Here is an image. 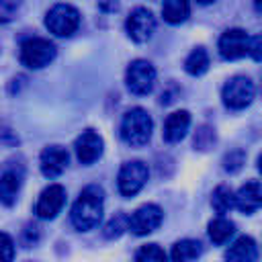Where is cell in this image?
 Listing matches in <instances>:
<instances>
[{
  "mask_svg": "<svg viewBox=\"0 0 262 262\" xmlns=\"http://www.w3.org/2000/svg\"><path fill=\"white\" fill-rule=\"evenodd\" d=\"M102 207H104L102 188L96 186V184L86 186L80 192V196L74 203V207H72V213H70L72 225L76 229H80V231H88V229L96 227L100 217H102Z\"/></svg>",
  "mask_w": 262,
  "mask_h": 262,
  "instance_id": "1",
  "label": "cell"
},
{
  "mask_svg": "<svg viewBox=\"0 0 262 262\" xmlns=\"http://www.w3.org/2000/svg\"><path fill=\"white\" fill-rule=\"evenodd\" d=\"M151 129H154V123H151V117L147 115V111L135 106V108H129L123 115L121 137L127 145H131V147L145 145L151 137Z\"/></svg>",
  "mask_w": 262,
  "mask_h": 262,
  "instance_id": "2",
  "label": "cell"
},
{
  "mask_svg": "<svg viewBox=\"0 0 262 262\" xmlns=\"http://www.w3.org/2000/svg\"><path fill=\"white\" fill-rule=\"evenodd\" d=\"M45 27L57 37H70L80 27V12L70 4H53L45 14Z\"/></svg>",
  "mask_w": 262,
  "mask_h": 262,
  "instance_id": "3",
  "label": "cell"
},
{
  "mask_svg": "<svg viewBox=\"0 0 262 262\" xmlns=\"http://www.w3.org/2000/svg\"><path fill=\"white\" fill-rule=\"evenodd\" d=\"M55 57V45L43 37H31L20 43V61L31 70L45 68Z\"/></svg>",
  "mask_w": 262,
  "mask_h": 262,
  "instance_id": "4",
  "label": "cell"
},
{
  "mask_svg": "<svg viewBox=\"0 0 262 262\" xmlns=\"http://www.w3.org/2000/svg\"><path fill=\"white\" fill-rule=\"evenodd\" d=\"M125 82H127V88L133 94H137V96L149 94L154 90V84H156V70H154V66L149 61L135 59L127 68Z\"/></svg>",
  "mask_w": 262,
  "mask_h": 262,
  "instance_id": "5",
  "label": "cell"
},
{
  "mask_svg": "<svg viewBox=\"0 0 262 262\" xmlns=\"http://www.w3.org/2000/svg\"><path fill=\"white\" fill-rule=\"evenodd\" d=\"M147 176H149V170L143 162L139 160H133V162H127L121 166L119 170V176H117V184H119V192L123 196H133L137 194L143 184L147 182Z\"/></svg>",
  "mask_w": 262,
  "mask_h": 262,
  "instance_id": "6",
  "label": "cell"
},
{
  "mask_svg": "<svg viewBox=\"0 0 262 262\" xmlns=\"http://www.w3.org/2000/svg\"><path fill=\"white\" fill-rule=\"evenodd\" d=\"M221 96H223V102L227 108H233V111L246 108L254 98V84L246 76H233L223 86Z\"/></svg>",
  "mask_w": 262,
  "mask_h": 262,
  "instance_id": "7",
  "label": "cell"
},
{
  "mask_svg": "<svg viewBox=\"0 0 262 262\" xmlns=\"http://www.w3.org/2000/svg\"><path fill=\"white\" fill-rule=\"evenodd\" d=\"M154 29H156V18H154V14H151L147 8H143V6L133 8L131 14H129L127 20H125V31H127L129 39L135 41V43L147 41V39L151 37Z\"/></svg>",
  "mask_w": 262,
  "mask_h": 262,
  "instance_id": "8",
  "label": "cell"
},
{
  "mask_svg": "<svg viewBox=\"0 0 262 262\" xmlns=\"http://www.w3.org/2000/svg\"><path fill=\"white\" fill-rule=\"evenodd\" d=\"M250 35L244 29H227L219 39V53L223 59H239L250 53Z\"/></svg>",
  "mask_w": 262,
  "mask_h": 262,
  "instance_id": "9",
  "label": "cell"
},
{
  "mask_svg": "<svg viewBox=\"0 0 262 262\" xmlns=\"http://www.w3.org/2000/svg\"><path fill=\"white\" fill-rule=\"evenodd\" d=\"M162 219H164L162 209L154 203H147V205H141L137 211H133V215L129 217V229L135 235H145V233H151L156 227H160Z\"/></svg>",
  "mask_w": 262,
  "mask_h": 262,
  "instance_id": "10",
  "label": "cell"
},
{
  "mask_svg": "<svg viewBox=\"0 0 262 262\" xmlns=\"http://www.w3.org/2000/svg\"><path fill=\"white\" fill-rule=\"evenodd\" d=\"M63 203H66V188L61 184H49L39 194V201L35 205V213L41 219H53L61 211Z\"/></svg>",
  "mask_w": 262,
  "mask_h": 262,
  "instance_id": "11",
  "label": "cell"
},
{
  "mask_svg": "<svg viewBox=\"0 0 262 262\" xmlns=\"http://www.w3.org/2000/svg\"><path fill=\"white\" fill-rule=\"evenodd\" d=\"M68 162H70V154H68V149L61 147V145H49V147H45V149L41 151V160H39L41 172H43V176H47V178L59 176V174L66 170Z\"/></svg>",
  "mask_w": 262,
  "mask_h": 262,
  "instance_id": "12",
  "label": "cell"
},
{
  "mask_svg": "<svg viewBox=\"0 0 262 262\" xmlns=\"http://www.w3.org/2000/svg\"><path fill=\"white\" fill-rule=\"evenodd\" d=\"M74 147H76V156H78L80 164L88 166V164H92V162H96L100 158V154H102V137L98 133H94L92 129L82 131V135H78Z\"/></svg>",
  "mask_w": 262,
  "mask_h": 262,
  "instance_id": "13",
  "label": "cell"
},
{
  "mask_svg": "<svg viewBox=\"0 0 262 262\" xmlns=\"http://www.w3.org/2000/svg\"><path fill=\"white\" fill-rule=\"evenodd\" d=\"M23 178H25V174H23L20 166H6L2 170V174H0V201L6 207H10L16 201Z\"/></svg>",
  "mask_w": 262,
  "mask_h": 262,
  "instance_id": "14",
  "label": "cell"
},
{
  "mask_svg": "<svg viewBox=\"0 0 262 262\" xmlns=\"http://www.w3.org/2000/svg\"><path fill=\"white\" fill-rule=\"evenodd\" d=\"M235 207L242 213H254L262 207V184L256 180L246 182L237 192H235Z\"/></svg>",
  "mask_w": 262,
  "mask_h": 262,
  "instance_id": "15",
  "label": "cell"
},
{
  "mask_svg": "<svg viewBox=\"0 0 262 262\" xmlns=\"http://www.w3.org/2000/svg\"><path fill=\"white\" fill-rule=\"evenodd\" d=\"M258 246L250 235L237 237L225 252V262H256Z\"/></svg>",
  "mask_w": 262,
  "mask_h": 262,
  "instance_id": "16",
  "label": "cell"
},
{
  "mask_svg": "<svg viewBox=\"0 0 262 262\" xmlns=\"http://www.w3.org/2000/svg\"><path fill=\"white\" fill-rule=\"evenodd\" d=\"M188 127H190L188 111H174L172 115H168V119L164 123V139L168 143H176L186 135Z\"/></svg>",
  "mask_w": 262,
  "mask_h": 262,
  "instance_id": "17",
  "label": "cell"
},
{
  "mask_svg": "<svg viewBox=\"0 0 262 262\" xmlns=\"http://www.w3.org/2000/svg\"><path fill=\"white\" fill-rule=\"evenodd\" d=\"M203 248H201V242L196 239H180L172 246V252H170V258L172 262H194L199 256H201Z\"/></svg>",
  "mask_w": 262,
  "mask_h": 262,
  "instance_id": "18",
  "label": "cell"
},
{
  "mask_svg": "<svg viewBox=\"0 0 262 262\" xmlns=\"http://www.w3.org/2000/svg\"><path fill=\"white\" fill-rule=\"evenodd\" d=\"M190 14V2L188 0H164L162 2V16L170 25H178L186 20Z\"/></svg>",
  "mask_w": 262,
  "mask_h": 262,
  "instance_id": "19",
  "label": "cell"
},
{
  "mask_svg": "<svg viewBox=\"0 0 262 262\" xmlns=\"http://www.w3.org/2000/svg\"><path fill=\"white\" fill-rule=\"evenodd\" d=\"M233 231H235V223L229 221V219H225V217H217V219H213L209 223V237L217 246L225 244L233 235Z\"/></svg>",
  "mask_w": 262,
  "mask_h": 262,
  "instance_id": "20",
  "label": "cell"
},
{
  "mask_svg": "<svg viewBox=\"0 0 262 262\" xmlns=\"http://www.w3.org/2000/svg\"><path fill=\"white\" fill-rule=\"evenodd\" d=\"M211 205H213L215 213H219V215H225V213H227L231 207H235V194H233V190H231L229 186H225V184L217 186V188L213 190V196H211Z\"/></svg>",
  "mask_w": 262,
  "mask_h": 262,
  "instance_id": "21",
  "label": "cell"
},
{
  "mask_svg": "<svg viewBox=\"0 0 262 262\" xmlns=\"http://www.w3.org/2000/svg\"><path fill=\"white\" fill-rule=\"evenodd\" d=\"M209 68V53L203 49V47H196L188 53L186 61H184V70L190 74V76H201L205 74Z\"/></svg>",
  "mask_w": 262,
  "mask_h": 262,
  "instance_id": "22",
  "label": "cell"
},
{
  "mask_svg": "<svg viewBox=\"0 0 262 262\" xmlns=\"http://www.w3.org/2000/svg\"><path fill=\"white\" fill-rule=\"evenodd\" d=\"M135 262H168V258L158 244H145L135 252Z\"/></svg>",
  "mask_w": 262,
  "mask_h": 262,
  "instance_id": "23",
  "label": "cell"
},
{
  "mask_svg": "<svg viewBox=\"0 0 262 262\" xmlns=\"http://www.w3.org/2000/svg\"><path fill=\"white\" fill-rule=\"evenodd\" d=\"M125 229H129V217L123 215V213H119V215H115V217L104 225V231H102V233H104L106 239H115V237L123 235Z\"/></svg>",
  "mask_w": 262,
  "mask_h": 262,
  "instance_id": "24",
  "label": "cell"
},
{
  "mask_svg": "<svg viewBox=\"0 0 262 262\" xmlns=\"http://www.w3.org/2000/svg\"><path fill=\"white\" fill-rule=\"evenodd\" d=\"M244 162H246V154H244L242 149H233V151L225 154V158H223V168H225L227 172H237V170L244 166Z\"/></svg>",
  "mask_w": 262,
  "mask_h": 262,
  "instance_id": "25",
  "label": "cell"
},
{
  "mask_svg": "<svg viewBox=\"0 0 262 262\" xmlns=\"http://www.w3.org/2000/svg\"><path fill=\"white\" fill-rule=\"evenodd\" d=\"M0 239H2V262H12V256H14V244H12V237L6 233V231H2V235H0Z\"/></svg>",
  "mask_w": 262,
  "mask_h": 262,
  "instance_id": "26",
  "label": "cell"
},
{
  "mask_svg": "<svg viewBox=\"0 0 262 262\" xmlns=\"http://www.w3.org/2000/svg\"><path fill=\"white\" fill-rule=\"evenodd\" d=\"M23 0H0V10H2V20L10 18V12L20 6Z\"/></svg>",
  "mask_w": 262,
  "mask_h": 262,
  "instance_id": "27",
  "label": "cell"
},
{
  "mask_svg": "<svg viewBox=\"0 0 262 262\" xmlns=\"http://www.w3.org/2000/svg\"><path fill=\"white\" fill-rule=\"evenodd\" d=\"M250 55L256 61H262V37H252L250 39Z\"/></svg>",
  "mask_w": 262,
  "mask_h": 262,
  "instance_id": "28",
  "label": "cell"
},
{
  "mask_svg": "<svg viewBox=\"0 0 262 262\" xmlns=\"http://www.w3.org/2000/svg\"><path fill=\"white\" fill-rule=\"evenodd\" d=\"M100 8L102 10H117L119 4H117V0H100Z\"/></svg>",
  "mask_w": 262,
  "mask_h": 262,
  "instance_id": "29",
  "label": "cell"
},
{
  "mask_svg": "<svg viewBox=\"0 0 262 262\" xmlns=\"http://www.w3.org/2000/svg\"><path fill=\"white\" fill-rule=\"evenodd\" d=\"M254 8H256V12L262 14V0H254Z\"/></svg>",
  "mask_w": 262,
  "mask_h": 262,
  "instance_id": "30",
  "label": "cell"
},
{
  "mask_svg": "<svg viewBox=\"0 0 262 262\" xmlns=\"http://www.w3.org/2000/svg\"><path fill=\"white\" fill-rule=\"evenodd\" d=\"M258 170H260V174H262V154H260V158H258Z\"/></svg>",
  "mask_w": 262,
  "mask_h": 262,
  "instance_id": "31",
  "label": "cell"
},
{
  "mask_svg": "<svg viewBox=\"0 0 262 262\" xmlns=\"http://www.w3.org/2000/svg\"><path fill=\"white\" fill-rule=\"evenodd\" d=\"M199 4H211V2H215V0H196Z\"/></svg>",
  "mask_w": 262,
  "mask_h": 262,
  "instance_id": "32",
  "label": "cell"
}]
</instances>
